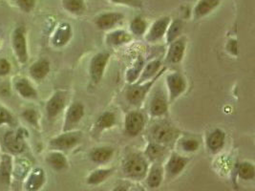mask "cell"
I'll return each instance as SVG.
<instances>
[{"mask_svg": "<svg viewBox=\"0 0 255 191\" xmlns=\"http://www.w3.org/2000/svg\"><path fill=\"white\" fill-rule=\"evenodd\" d=\"M123 171L128 178L139 181L143 179L148 172L147 163L140 154H130L123 163Z\"/></svg>", "mask_w": 255, "mask_h": 191, "instance_id": "6da1fadb", "label": "cell"}, {"mask_svg": "<svg viewBox=\"0 0 255 191\" xmlns=\"http://www.w3.org/2000/svg\"><path fill=\"white\" fill-rule=\"evenodd\" d=\"M27 132L22 128H18L16 131L9 130L3 137V144L11 155H19L23 153L26 148L25 137Z\"/></svg>", "mask_w": 255, "mask_h": 191, "instance_id": "7a4b0ae2", "label": "cell"}, {"mask_svg": "<svg viewBox=\"0 0 255 191\" xmlns=\"http://www.w3.org/2000/svg\"><path fill=\"white\" fill-rule=\"evenodd\" d=\"M12 47L13 54L19 63L25 64L28 59V45L26 38V30L23 26H17L12 34Z\"/></svg>", "mask_w": 255, "mask_h": 191, "instance_id": "3957f363", "label": "cell"}, {"mask_svg": "<svg viewBox=\"0 0 255 191\" xmlns=\"http://www.w3.org/2000/svg\"><path fill=\"white\" fill-rule=\"evenodd\" d=\"M81 132H63L50 141V148L54 151H65L74 148L81 143Z\"/></svg>", "mask_w": 255, "mask_h": 191, "instance_id": "277c9868", "label": "cell"}, {"mask_svg": "<svg viewBox=\"0 0 255 191\" xmlns=\"http://www.w3.org/2000/svg\"><path fill=\"white\" fill-rule=\"evenodd\" d=\"M66 104V93L58 90L52 96L46 103L47 118L50 120L56 119L62 112Z\"/></svg>", "mask_w": 255, "mask_h": 191, "instance_id": "5b68a950", "label": "cell"}, {"mask_svg": "<svg viewBox=\"0 0 255 191\" xmlns=\"http://www.w3.org/2000/svg\"><path fill=\"white\" fill-rule=\"evenodd\" d=\"M46 182V175L42 168L35 167L30 170L29 174L24 180L23 188L25 191H39Z\"/></svg>", "mask_w": 255, "mask_h": 191, "instance_id": "8992f818", "label": "cell"}, {"mask_svg": "<svg viewBox=\"0 0 255 191\" xmlns=\"http://www.w3.org/2000/svg\"><path fill=\"white\" fill-rule=\"evenodd\" d=\"M109 58L110 56L108 53H99L91 60L90 76L95 84L99 83L102 80Z\"/></svg>", "mask_w": 255, "mask_h": 191, "instance_id": "52a82bcc", "label": "cell"}, {"mask_svg": "<svg viewBox=\"0 0 255 191\" xmlns=\"http://www.w3.org/2000/svg\"><path fill=\"white\" fill-rule=\"evenodd\" d=\"M84 116V106L81 102H74L66 112L63 132L71 131Z\"/></svg>", "mask_w": 255, "mask_h": 191, "instance_id": "ba28073f", "label": "cell"}, {"mask_svg": "<svg viewBox=\"0 0 255 191\" xmlns=\"http://www.w3.org/2000/svg\"><path fill=\"white\" fill-rule=\"evenodd\" d=\"M13 158L9 153L0 155V185L3 187H10L12 182Z\"/></svg>", "mask_w": 255, "mask_h": 191, "instance_id": "9c48e42d", "label": "cell"}, {"mask_svg": "<svg viewBox=\"0 0 255 191\" xmlns=\"http://www.w3.org/2000/svg\"><path fill=\"white\" fill-rule=\"evenodd\" d=\"M167 87L169 91V100L173 101L181 95L186 88V84L183 76L179 73H172L166 78Z\"/></svg>", "mask_w": 255, "mask_h": 191, "instance_id": "30bf717a", "label": "cell"}, {"mask_svg": "<svg viewBox=\"0 0 255 191\" xmlns=\"http://www.w3.org/2000/svg\"><path fill=\"white\" fill-rule=\"evenodd\" d=\"M153 84L154 81H151L149 83H145L141 85L139 84L129 87L127 91V98L128 101L133 105L140 104Z\"/></svg>", "mask_w": 255, "mask_h": 191, "instance_id": "8fae6325", "label": "cell"}, {"mask_svg": "<svg viewBox=\"0 0 255 191\" xmlns=\"http://www.w3.org/2000/svg\"><path fill=\"white\" fill-rule=\"evenodd\" d=\"M152 137L158 143H169L174 140L176 131L172 126L166 123L156 124L152 128Z\"/></svg>", "mask_w": 255, "mask_h": 191, "instance_id": "7c38bea8", "label": "cell"}, {"mask_svg": "<svg viewBox=\"0 0 255 191\" xmlns=\"http://www.w3.org/2000/svg\"><path fill=\"white\" fill-rule=\"evenodd\" d=\"M188 163V160L182 156L178 154H172L169 158L166 167H165V172L167 174L168 178H173L175 176L179 175L185 168Z\"/></svg>", "mask_w": 255, "mask_h": 191, "instance_id": "4fadbf2b", "label": "cell"}, {"mask_svg": "<svg viewBox=\"0 0 255 191\" xmlns=\"http://www.w3.org/2000/svg\"><path fill=\"white\" fill-rule=\"evenodd\" d=\"M13 88L16 91V93L25 99H36L38 97L37 91L26 78H20L15 80L13 84Z\"/></svg>", "mask_w": 255, "mask_h": 191, "instance_id": "5bb4252c", "label": "cell"}, {"mask_svg": "<svg viewBox=\"0 0 255 191\" xmlns=\"http://www.w3.org/2000/svg\"><path fill=\"white\" fill-rule=\"evenodd\" d=\"M144 126V117L139 112L129 113L126 119V129L129 135L136 136Z\"/></svg>", "mask_w": 255, "mask_h": 191, "instance_id": "9a60e30c", "label": "cell"}, {"mask_svg": "<svg viewBox=\"0 0 255 191\" xmlns=\"http://www.w3.org/2000/svg\"><path fill=\"white\" fill-rule=\"evenodd\" d=\"M169 24H170L169 17H162L157 21H155L147 33L146 39L150 42H154L161 39L166 33Z\"/></svg>", "mask_w": 255, "mask_h": 191, "instance_id": "2e32d148", "label": "cell"}, {"mask_svg": "<svg viewBox=\"0 0 255 191\" xmlns=\"http://www.w3.org/2000/svg\"><path fill=\"white\" fill-rule=\"evenodd\" d=\"M50 72V62L46 59L36 60L30 68L29 74L33 80L36 82H40L44 80Z\"/></svg>", "mask_w": 255, "mask_h": 191, "instance_id": "e0dca14e", "label": "cell"}, {"mask_svg": "<svg viewBox=\"0 0 255 191\" xmlns=\"http://www.w3.org/2000/svg\"><path fill=\"white\" fill-rule=\"evenodd\" d=\"M31 163L25 158H16L13 160L12 180L16 182H24L31 170Z\"/></svg>", "mask_w": 255, "mask_h": 191, "instance_id": "ac0fdd59", "label": "cell"}, {"mask_svg": "<svg viewBox=\"0 0 255 191\" xmlns=\"http://www.w3.org/2000/svg\"><path fill=\"white\" fill-rule=\"evenodd\" d=\"M71 37H72V29L69 24H60L53 36L52 43L55 47H62L69 42Z\"/></svg>", "mask_w": 255, "mask_h": 191, "instance_id": "d6986e66", "label": "cell"}, {"mask_svg": "<svg viewBox=\"0 0 255 191\" xmlns=\"http://www.w3.org/2000/svg\"><path fill=\"white\" fill-rule=\"evenodd\" d=\"M123 18L124 15L120 12H106L97 18L96 24L101 30H109L120 23Z\"/></svg>", "mask_w": 255, "mask_h": 191, "instance_id": "ffe728a7", "label": "cell"}, {"mask_svg": "<svg viewBox=\"0 0 255 191\" xmlns=\"http://www.w3.org/2000/svg\"><path fill=\"white\" fill-rule=\"evenodd\" d=\"M186 42L183 38L176 39L172 43H170V47L168 50L166 60L169 63H178L180 62L185 54Z\"/></svg>", "mask_w": 255, "mask_h": 191, "instance_id": "44dd1931", "label": "cell"}, {"mask_svg": "<svg viewBox=\"0 0 255 191\" xmlns=\"http://www.w3.org/2000/svg\"><path fill=\"white\" fill-rule=\"evenodd\" d=\"M45 162L48 164V166L52 167L53 169L57 171H61L64 170L65 168L68 167V162L66 157L63 155L60 151H52L50 152L45 158Z\"/></svg>", "mask_w": 255, "mask_h": 191, "instance_id": "7402d4cb", "label": "cell"}, {"mask_svg": "<svg viewBox=\"0 0 255 191\" xmlns=\"http://www.w3.org/2000/svg\"><path fill=\"white\" fill-rule=\"evenodd\" d=\"M220 2L221 0H199L193 12L194 17L198 19L209 14L219 6Z\"/></svg>", "mask_w": 255, "mask_h": 191, "instance_id": "603a6c76", "label": "cell"}, {"mask_svg": "<svg viewBox=\"0 0 255 191\" xmlns=\"http://www.w3.org/2000/svg\"><path fill=\"white\" fill-rule=\"evenodd\" d=\"M114 154V149L111 147H98L94 148L90 152V159L94 163L97 164H105L108 162Z\"/></svg>", "mask_w": 255, "mask_h": 191, "instance_id": "cb8c5ba5", "label": "cell"}, {"mask_svg": "<svg viewBox=\"0 0 255 191\" xmlns=\"http://www.w3.org/2000/svg\"><path fill=\"white\" fill-rule=\"evenodd\" d=\"M167 111V101L162 94H157L150 102V113L154 117L163 116Z\"/></svg>", "mask_w": 255, "mask_h": 191, "instance_id": "d4e9b609", "label": "cell"}, {"mask_svg": "<svg viewBox=\"0 0 255 191\" xmlns=\"http://www.w3.org/2000/svg\"><path fill=\"white\" fill-rule=\"evenodd\" d=\"M225 139H226V134L225 132L222 131L220 129H216L208 138V147L212 151H218L224 146L225 144Z\"/></svg>", "mask_w": 255, "mask_h": 191, "instance_id": "484cf974", "label": "cell"}, {"mask_svg": "<svg viewBox=\"0 0 255 191\" xmlns=\"http://www.w3.org/2000/svg\"><path fill=\"white\" fill-rule=\"evenodd\" d=\"M113 169H97L93 171L87 178V184L90 186H98L105 182L112 174Z\"/></svg>", "mask_w": 255, "mask_h": 191, "instance_id": "4316f807", "label": "cell"}, {"mask_svg": "<svg viewBox=\"0 0 255 191\" xmlns=\"http://www.w3.org/2000/svg\"><path fill=\"white\" fill-rule=\"evenodd\" d=\"M146 175V184L149 188L157 189L161 186L162 181V169L159 166L154 165Z\"/></svg>", "mask_w": 255, "mask_h": 191, "instance_id": "83f0119b", "label": "cell"}, {"mask_svg": "<svg viewBox=\"0 0 255 191\" xmlns=\"http://www.w3.org/2000/svg\"><path fill=\"white\" fill-rule=\"evenodd\" d=\"M130 40H131V36L126 31H122V30L112 32L108 34V36L106 37V42L109 45H114V46L125 44L127 42H129Z\"/></svg>", "mask_w": 255, "mask_h": 191, "instance_id": "f1b7e54d", "label": "cell"}, {"mask_svg": "<svg viewBox=\"0 0 255 191\" xmlns=\"http://www.w3.org/2000/svg\"><path fill=\"white\" fill-rule=\"evenodd\" d=\"M182 31H183V22L181 20L177 19L173 22H171L169 24L167 31H166V33H167L166 34V41L168 43H172L179 37Z\"/></svg>", "mask_w": 255, "mask_h": 191, "instance_id": "f546056e", "label": "cell"}, {"mask_svg": "<svg viewBox=\"0 0 255 191\" xmlns=\"http://www.w3.org/2000/svg\"><path fill=\"white\" fill-rule=\"evenodd\" d=\"M116 123V116L113 112H105L97 120L96 125L99 129L104 130L112 127Z\"/></svg>", "mask_w": 255, "mask_h": 191, "instance_id": "4dcf8cb0", "label": "cell"}, {"mask_svg": "<svg viewBox=\"0 0 255 191\" xmlns=\"http://www.w3.org/2000/svg\"><path fill=\"white\" fill-rule=\"evenodd\" d=\"M63 8L71 13H81L84 11V0H62Z\"/></svg>", "mask_w": 255, "mask_h": 191, "instance_id": "1f68e13d", "label": "cell"}, {"mask_svg": "<svg viewBox=\"0 0 255 191\" xmlns=\"http://www.w3.org/2000/svg\"><path fill=\"white\" fill-rule=\"evenodd\" d=\"M165 153V148L160 143H150L145 151V155L152 161H157L162 158Z\"/></svg>", "mask_w": 255, "mask_h": 191, "instance_id": "d6a6232c", "label": "cell"}, {"mask_svg": "<svg viewBox=\"0 0 255 191\" xmlns=\"http://www.w3.org/2000/svg\"><path fill=\"white\" fill-rule=\"evenodd\" d=\"M238 175L241 179L253 180L255 176V168L253 164L248 163V162H244L238 168Z\"/></svg>", "mask_w": 255, "mask_h": 191, "instance_id": "836d02e7", "label": "cell"}, {"mask_svg": "<svg viewBox=\"0 0 255 191\" xmlns=\"http://www.w3.org/2000/svg\"><path fill=\"white\" fill-rule=\"evenodd\" d=\"M21 117L23 118L29 124H31L32 126H34L35 128H38L39 123V116L37 111L34 108H27L22 111L21 113Z\"/></svg>", "mask_w": 255, "mask_h": 191, "instance_id": "e575fe53", "label": "cell"}, {"mask_svg": "<svg viewBox=\"0 0 255 191\" xmlns=\"http://www.w3.org/2000/svg\"><path fill=\"white\" fill-rule=\"evenodd\" d=\"M160 67H161V62L159 60H154L150 63H148L144 68L142 75L140 76V82H145L148 79L154 77L156 75V72H158Z\"/></svg>", "mask_w": 255, "mask_h": 191, "instance_id": "d590c367", "label": "cell"}, {"mask_svg": "<svg viewBox=\"0 0 255 191\" xmlns=\"http://www.w3.org/2000/svg\"><path fill=\"white\" fill-rule=\"evenodd\" d=\"M146 22L141 17H136L130 24L131 32L136 36H141L146 32Z\"/></svg>", "mask_w": 255, "mask_h": 191, "instance_id": "8d00e7d4", "label": "cell"}, {"mask_svg": "<svg viewBox=\"0 0 255 191\" xmlns=\"http://www.w3.org/2000/svg\"><path fill=\"white\" fill-rule=\"evenodd\" d=\"M15 124V120L12 117V113L7 108L0 105V126L9 125L13 126Z\"/></svg>", "mask_w": 255, "mask_h": 191, "instance_id": "74e56055", "label": "cell"}, {"mask_svg": "<svg viewBox=\"0 0 255 191\" xmlns=\"http://www.w3.org/2000/svg\"><path fill=\"white\" fill-rule=\"evenodd\" d=\"M142 65H143V60L139 58V60L136 61V63L133 65V67L128 71V81L129 83H133L139 78Z\"/></svg>", "mask_w": 255, "mask_h": 191, "instance_id": "f35d334b", "label": "cell"}, {"mask_svg": "<svg viewBox=\"0 0 255 191\" xmlns=\"http://www.w3.org/2000/svg\"><path fill=\"white\" fill-rule=\"evenodd\" d=\"M17 7L24 12H31L35 9L36 0H14Z\"/></svg>", "mask_w": 255, "mask_h": 191, "instance_id": "ab89813d", "label": "cell"}, {"mask_svg": "<svg viewBox=\"0 0 255 191\" xmlns=\"http://www.w3.org/2000/svg\"><path fill=\"white\" fill-rule=\"evenodd\" d=\"M12 95V86L4 78H0V96L8 97Z\"/></svg>", "mask_w": 255, "mask_h": 191, "instance_id": "60d3db41", "label": "cell"}, {"mask_svg": "<svg viewBox=\"0 0 255 191\" xmlns=\"http://www.w3.org/2000/svg\"><path fill=\"white\" fill-rule=\"evenodd\" d=\"M11 70H12V66L9 60L1 58L0 59V78L7 77L10 74Z\"/></svg>", "mask_w": 255, "mask_h": 191, "instance_id": "b9f144b4", "label": "cell"}, {"mask_svg": "<svg viewBox=\"0 0 255 191\" xmlns=\"http://www.w3.org/2000/svg\"><path fill=\"white\" fill-rule=\"evenodd\" d=\"M182 147L186 152H194L199 148V143L196 140L188 139L182 143Z\"/></svg>", "mask_w": 255, "mask_h": 191, "instance_id": "7bdbcfd3", "label": "cell"}, {"mask_svg": "<svg viewBox=\"0 0 255 191\" xmlns=\"http://www.w3.org/2000/svg\"><path fill=\"white\" fill-rule=\"evenodd\" d=\"M111 1L116 4H123L130 7H136V8H139L142 6L141 0H111Z\"/></svg>", "mask_w": 255, "mask_h": 191, "instance_id": "ee69618b", "label": "cell"}, {"mask_svg": "<svg viewBox=\"0 0 255 191\" xmlns=\"http://www.w3.org/2000/svg\"><path fill=\"white\" fill-rule=\"evenodd\" d=\"M227 49L229 50V52L232 55H237L238 53V47H237V41L236 40H231L228 45Z\"/></svg>", "mask_w": 255, "mask_h": 191, "instance_id": "f6af8a7d", "label": "cell"}, {"mask_svg": "<svg viewBox=\"0 0 255 191\" xmlns=\"http://www.w3.org/2000/svg\"><path fill=\"white\" fill-rule=\"evenodd\" d=\"M112 191H128V188L125 185H119Z\"/></svg>", "mask_w": 255, "mask_h": 191, "instance_id": "bcb514c9", "label": "cell"}, {"mask_svg": "<svg viewBox=\"0 0 255 191\" xmlns=\"http://www.w3.org/2000/svg\"></svg>", "mask_w": 255, "mask_h": 191, "instance_id": "7dc6e473", "label": "cell"}]
</instances>
